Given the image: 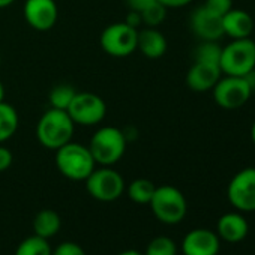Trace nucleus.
<instances>
[{"label": "nucleus", "instance_id": "obj_1", "mask_svg": "<svg viewBox=\"0 0 255 255\" xmlns=\"http://www.w3.org/2000/svg\"><path fill=\"white\" fill-rule=\"evenodd\" d=\"M74 131L75 123L66 110L50 108L41 116L36 125V138L45 149L56 152L72 141Z\"/></svg>", "mask_w": 255, "mask_h": 255}, {"label": "nucleus", "instance_id": "obj_2", "mask_svg": "<svg viewBox=\"0 0 255 255\" xmlns=\"http://www.w3.org/2000/svg\"><path fill=\"white\" fill-rule=\"evenodd\" d=\"M56 167L66 179L83 182L96 168V162L87 146L69 141L56 150Z\"/></svg>", "mask_w": 255, "mask_h": 255}, {"label": "nucleus", "instance_id": "obj_3", "mask_svg": "<svg viewBox=\"0 0 255 255\" xmlns=\"http://www.w3.org/2000/svg\"><path fill=\"white\" fill-rule=\"evenodd\" d=\"M126 144L128 141L122 129L114 126H102L92 135L87 147L98 165L111 167L123 158Z\"/></svg>", "mask_w": 255, "mask_h": 255}, {"label": "nucleus", "instance_id": "obj_4", "mask_svg": "<svg viewBox=\"0 0 255 255\" xmlns=\"http://www.w3.org/2000/svg\"><path fill=\"white\" fill-rule=\"evenodd\" d=\"M219 69L224 75L245 77L255 69V42L249 38L233 39L222 47Z\"/></svg>", "mask_w": 255, "mask_h": 255}, {"label": "nucleus", "instance_id": "obj_5", "mask_svg": "<svg viewBox=\"0 0 255 255\" xmlns=\"http://www.w3.org/2000/svg\"><path fill=\"white\" fill-rule=\"evenodd\" d=\"M153 215L164 224L174 225L183 221L188 212V203L180 189L171 185L156 186L150 200Z\"/></svg>", "mask_w": 255, "mask_h": 255}, {"label": "nucleus", "instance_id": "obj_6", "mask_svg": "<svg viewBox=\"0 0 255 255\" xmlns=\"http://www.w3.org/2000/svg\"><path fill=\"white\" fill-rule=\"evenodd\" d=\"M138 29L123 23H113L107 26L99 38L104 53L113 57H128L137 51Z\"/></svg>", "mask_w": 255, "mask_h": 255}, {"label": "nucleus", "instance_id": "obj_7", "mask_svg": "<svg viewBox=\"0 0 255 255\" xmlns=\"http://www.w3.org/2000/svg\"><path fill=\"white\" fill-rule=\"evenodd\" d=\"M84 182L90 197L102 203L116 201L125 191L123 177L111 167L95 168Z\"/></svg>", "mask_w": 255, "mask_h": 255}, {"label": "nucleus", "instance_id": "obj_8", "mask_svg": "<svg viewBox=\"0 0 255 255\" xmlns=\"http://www.w3.org/2000/svg\"><path fill=\"white\" fill-rule=\"evenodd\" d=\"M212 92L215 102L221 108L236 110L249 101L254 90L246 77L224 75V78H219L218 83L213 86Z\"/></svg>", "mask_w": 255, "mask_h": 255}, {"label": "nucleus", "instance_id": "obj_9", "mask_svg": "<svg viewBox=\"0 0 255 255\" xmlns=\"http://www.w3.org/2000/svg\"><path fill=\"white\" fill-rule=\"evenodd\" d=\"M66 111L75 125L95 126L104 120L107 114V105L96 93L77 92Z\"/></svg>", "mask_w": 255, "mask_h": 255}, {"label": "nucleus", "instance_id": "obj_10", "mask_svg": "<svg viewBox=\"0 0 255 255\" xmlns=\"http://www.w3.org/2000/svg\"><path fill=\"white\" fill-rule=\"evenodd\" d=\"M227 197L240 212H255V168H243L228 183Z\"/></svg>", "mask_w": 255, "mask_h": 255}, {"label": "nucleus", "instance_id": "obj_11", "mask_svg": "<svg viewBox=\"0 0 255 255\" xmlns=\"http://www.w3.org/2000/svg\"><path fill=\"white\" fill-rule=\"evenodd\" d=\"M23 12L27 24L38 32L51 30L59 18L56 0H26Z\"/></svg>", "mask_w": 255, "mask_h": 255}, {"label": "nucleus", "instance_id": "obj_12", "mask_svg": "<svg viewBox=\"0 0 255 255\" xmlns=\"http://www.w3.org/2000/svg\"><path fill=\"white\" fill-rule=\"evenodd\" d=\"M185 255H218L219 236L206 228L191 230L182 242Z\"/></svg>", "mask_w": 255, "mask_h": 255}, {"label": "nucleus", "instance_id": "obj_13", "mask_svg": "<svg viewBox=\"0 0 255 255\" xmlns=\"http://www.w3.org/2000/svg\"><path fill=\"white\" fill-rule=\"evenodd\" d=\"M189 24L191 30L201 41H218L224 36L222 17L212 14L204 6H200L192 12Z\"/></svg>", "mask_w": 255, "mask_h": 255}, {"label": "nucleus", "instance_id": "obj_14", "mask_svg": "<svg viewBox=\"0 0 255 255\" xmlns=\"http://www.w3.org/2000/svg\"><path fill=\"white\" fill-rule=\"evenodd\" d=\"M221 74L222 72L216 65L194 62L186 74V84L194 92H207L213 89L221 78Z\"/></svg>", "mask_w": 255, "mask_h": 255}, {"label": "nucleus", "instance_id": "obj_15", "mask_svg": "<svg viewBox=\"0 0 255 255\" xmlns=\"http://www.w3.org/2000/svg\"><path fill=\"white\" fill-rule=\"evenodd\" d=\"M224 35L231 39H245L249 38L254 30L252 17L243 9H230L222 17Z\"/></svg>", "mask_w": 255, "mask_h": 255}, {"label": "nucleus", "instance_id": "obj_16", "mask_svg": "<svg viewBox=\"0 0 255 255\" xmlns=\"http://www.w3.org/2000/svg\"><path fill=\"white\" fill-rule=\"evenodd\" d=\"M168 42L162 32L158 27H146L138 32V42L137 50L149 57V59H159L167 53Z\"/></svg>", "mask_w": 255, "mask_h": 255}, {"label": "nucleus", "instance_id": "obj_17", "mask_svg": "<svg viewBox=\"0 0 255 255\" xmlns=\"http://www.w3.org/2000/svg\"><path fill=\"white\" fill-rule=\"evenodd\" d=\"M248 222L246 219L236 212L225 213L219 218L218 221V236L219 239L230 242V243H237L243 240L248 234Z\"/></svg>", "mask_w": 255, "mask_h": 255}, {"label": "nucleus", "instance_id": "obj_18", "mask_svg": "<svg viewBox=\"0 0 255 255\" xmlns=\"http://www.w3.org/2000/svg\"><path fill=\"white\" fill-rule=\"evenodd\" d=\"M62 227V218L56 210L44 209L33 219V231L36 236L44 239H51L59 233Z\"/></svg>", "mask_w": 255, "mask_h": 255}, {"label": "nucleus", "instance_id": "obj_19", "mask_svg": "<svg viewBox=\"0 0 255 255\" xmlns=\"http://www.w3.org/2000/svg\"><path fill=\"white\" fill-rule=\"evenodd\" d=\"M20 125V117L14 105L6 101L0 102V144L11 140Z\"/></svg>", "mask_w": 255, "mask_h": 255}, {"label": "nucleus", "instance_id": "obj_20", "mask_svg": "<svg viewBox=\"0 0 255 255\" xmlns=\"http://www.w3.org/2000/svg\"><path fill=\"white\" fill-rule=\"evenodd\" d=\"M155 183L149 179H137L128 186V197L137 204H149L155 194Z\"/></svg>", "mask_w": 255, "mask_h": 255}, {"label": "nucleus", "instance_id": "obj_21", "mask_svg": "<svg viewBox=\"0 0 255 255\" xmlns=\"http://www.w3.org/2000/svg\"><path fill=\"white\" fill-rule=\"evenodd\" d=\"M51 254L53 249L50 246L48 239L39 237L36 234L24 239L15 251V255H51Z\"/></svg>", "mask_w": 255, "mask_h": 255}, {"label": "nucleus", "instance_id": "obj_22", "mask_svg": "<svg viewBox=\"0 0 255 255\" xmlns=\"http://www.w3.org/2000/svg\"><path fill=\"white\" fill-rule=\"evenodd\" d=\"M221 54H222V47L218 44V41H201V44L195 48L194 57L195 62L219 66Z\"/></svg>", "mask_w": 255, "mask_h": 255}, {"label": "nucleus", "instance_id": "obj_23", "mask_svg": "<svg viewBox=\"0 0 255 255\" xmlns=\"http://www.w3.org/2000/svg\"><path fill=\"white\" fill-rule=\"evenodd\" d=\"M77 90L71 84H59L51 89L48 95V101L51 108H59V110H66L74 99Z\"/></svg>", "mask_w": 255, "mask_h": 255}, {"label": "nucleus", "instance_id": "obj_24", "mask_svg": "<svg viewBox=\"0 0 255 255\" xmlns=\"http://www.w3.org/2000/svg\"><path fill=\"white\" fill-rule=\"evenodd\" d=\"M176 254H177V246L173 239L167 236H156L147 245L144 255H176Z\"/></svg>", "mask_w": 255, "mask_h": 255}, {"label": "nucleus", "instance_id": "obj_25", "mask_svg": "<svg viewBox=\"0 0 255 255\" xmlns=\"http://www.w3.org/2000/svg\"><path fill=\"white\" fill-rule=\"evenodd\" d=\"M140 14L143 18V24H146L147 27H158L165 21L167 8L164 5H161L159 2H155L153 5H150Z\"/></svg>", "mask_w": 255, "mask_h": 255}, {"label": "nucleus", "instance_id": "obj_26", "mask_svg": "<svg viewBox=\"0 0 255 255\" xmlns=\"http://www.w3.org/2000/svg\"><path fill=\"white\" fill-rule=\"evenodd\" d=\"M203 6L212 14L224 17L230 9H233V0H206Z\"/></svg>", "mask_w": 255, "mask_h": 255}, {"label": "nucleus", "instance_id": "obj_27", "mask_svg": "<svg viewBox=\"0 0 255 255\" xmlns=\"http://www.w3.org/2000/svg\"><path fill=\"white\" fill-rule=\"evenodd\" d=\"M51 255H87V254L75 242H62L53 249Z\"/></svg>", "mask_w": 255, "mask_h": 255}, {"label": "nucleus", "instance_id": "obj_28", "mask_svg": "<svg viewBox=\"0 0 255 255\" xmlns=\"http://www.w3.org/2000/svg\"><path fill=\"white\" fill-rule=\"evenodd\" d=\"M12 162H14V155H12V152H11L8 147H5V146L0 144V173H3V171L9 170L11 165H12Z\"/></svg>", "mask_w": 255, "mask_h": 255}, {"label": "nucleus", "instance_id": "obj_29", "mask_svg": "<svg viewBox=\"0 0 255 255\" xmlns=\"http://www.w3.org/2000/svg\"><path fill=\"white\" fill-rule=\"evenodd\" d=\"M155 2H158V0H126V5L129 8V11L143 12L146 8H149Z\"/></svg>", "mask_w": 255, "mask_h": 255}, {"label": "nucleus", "instance_id": "obj_30", "mask_svg": "<svg viewBox=\"0 0 255 255\" xmlns=\"http://www.w3.org/2000/svg\"><path fill=\"white\" fill-rule=\"evenodd\" d=\"M161 5H164L167 9H177V8H183L188 6L194 0H158Z\"/></svg>", "mask_w": 255, "mask_h": 255}, {"label": "nucleus", "instance_id": "obj_31", "mask_svg": "<svg viewBox=\"0 0 255 255\" xmlns=\"http://www.w3.org/2000/svg\"><path fill=\"white\" fill-rule=\"evenodd\" d=\"M125 23L128 26H131L134 29H138L141 24H143V18H141V14L140 12H135V11H129V14L126 15V20Z\"/></svg>", "mask_w": 255, "mask_h": 255}, {"label": "nucleus", "instance_id": "obj_32", "mask_svg": "<svg viewBox=\"0 0 255 255\" xmlns=\"http://www.w3.org/2000/svg\"><path fill=\"white\" fill-rule=\"evenodd\" d=\"M117 255H144V254H141L140 251H135V249H126V251H122Z\"/></svg>", "mask_w": 255, "mask_h": 255}, {"label": "nucleus", "instance_id": "obj_33", "mask_svg": "<svg viewBox=\"0 0 255 255\" xmlns=\"http://www.w3.org/2000/svg\"><path fill=\"white\" fill-rule=\"evenodd\" d=\"M15 2H17V0H0V9H5V8L11 6Z\"/></svg>", "mask_w": 255, "mask_h": 255}, {"label": "nucleus", "instance_id": "obj_34", "mask_svg": "<svg viewBox=\"0 0 255 255\" xmlns=\"http://www.w3.org/2000/svg\"><path fill=\"white\" fill-rule=\"evenodd\" d=\"M5 86H3V83L2 81H0V102H2V101H5Z\"/></svg>", "mask_w": 255, "mask_h": 255}, {"label": "nucleus", "instance_id": "obj_35", "mask_svg": "<svg viewBox=\"0 0 255 255\" xmlns=\"http://www.w3.org/2000/svg\"><path fill=\"white\" fill-rule=\"evenodd\" d=\"M251 140H252V143L255 144V120H254V123H252V126H251Z\"/></svg>", "mask_w": 255, "mask_h": 255}, {"label": "nucleus", "instance_id": "obj_36", "mask_svg": "<svg viewBox=\"0 0 255 255\" xmlns=\"http://www.w3.org/2000/svg\"><path fill=\"white\" fill-rule=\"evenodd\" d=\"M0 63H2V57H0Z\"/></svg>", "mask_w": 255, "mask_h": 255}]
</instances>
